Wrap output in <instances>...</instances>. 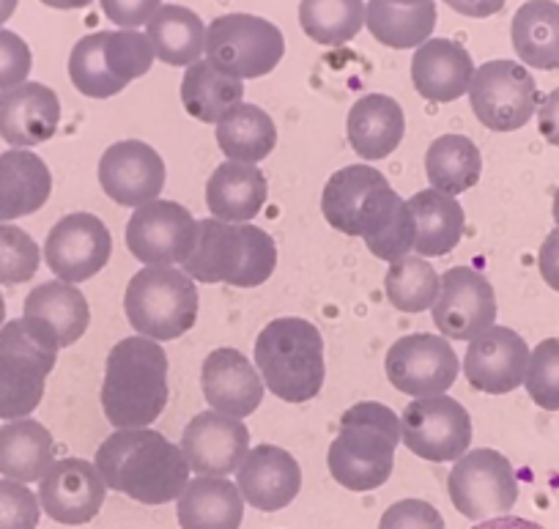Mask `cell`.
Listing matches in <instances>:
<instances>
[{
	"instance_id": "cell-4",
	"label": "cell",
	"mask_w": 559,
	"mask_h": 529,
	"mask_svg": "<svg viewBox=\"0 0 559 529\" xmlns=\"http://www.w3.org/2000/svg\"><path fill=\"white\" fill-rule=\"evenodd\" d=\"M401 445V418L376 401L354 403L330 447V474L348 491H373L392 474Z\"/></svg>"
},
{
	"instance_id": "cell-36",
	"label": "cell",
	"mask_w": 559,
	"mask_h": 529,
	"mask_svg": "<svg viewBox=\"0 0 559 529\" xmlns=\"http://www.w3.org/2000/svg\"><path fill=\"white\" fill-rule=\"evenodd\" d=\"M52 365L20 354L0 351V420H23L39 409L45 398V381Z\"/></svg>"
},
{
	"instance_id": "cell-39",
	"label": "cell",
	"mask_w": 559,
	"mask_h": 529,
	"mask_svg": "<svg viewBox=\"0 0 559 529\" xmlns=\"http://www.w3.org/2000/svg\"><path fill=\"white\" fill-rule=\"evenodd\" d=\"M299 25L319 45H346L362 31L365 3L362 0H302Z\"/></svg>"
},
{
	"instance_id": "cell-11",
	"label": "cell",
	"mask_w": 559,
	"mask_h": 529,
	"mask_svg": "<svg viewBox=\"0 0 559 529\" xmlns=\"http://www.w3.org/2000/svg\"><path fill=\"white\" fill-rule=\"evenodd\" d=\"M459 368L450 340L428 332L395 340L384 357L390 385L412 398L444 396L459 379Z\"/></svg>"
},
{
	"instance_id": "cell-31",
	"label": "cell",
	"mask_w": 559,
	"mask_h": 529,
	"mask_svg": "<svg viewBox=\"0 0 559 529\" xmlns=\"http://www.w3.org/2000/svg\"><path fill=\"white\" fill-rule=\"evenodd\" d=\"M513 50L521 63L543 72L559 69V3L530 0L513 14Z\"/></svg>"
},
{
	"instance_id": "cell-18",
	"label": "cell",
	"mask_w": 559,
	"mask_h": 529,
	"mask_svg": "<svg viewBox=\"0 0 559 529\" xmlns=\"http://www.w3.org/2000/svg\"><path fill=\"white\" fill-rule=\"evenodd\" d=\"M107 496V485L102 480L96 463L83 458H63L52 463L50 472L41 478L39 505L52 521L80 527L96 518Z\"/></svg>"
},
{
	"instance_id": "cell-27",
	"label": "cell",
	"mask_w": 559,
	"mask_h": 529,
	"mask_svg": "<svg viewBox=\"0 0 559 529\" xmlns=\"http://www.w3.org/2000/svg\"><path fill=\"white\" fill-rule=\"evenodd\" d=\"M181 529H239L245 496L225 478H195L179 494Z\"/></svg>"
},
{
	"instance_id": "cell-56",
	"label": "cell",
	"mask_w": 559,
	"mask_h": 529,
	"mask_svg": "<svg viewBox=\"0 0 559 529\" xmlns=\"http://www.w3.org/2000/svg\"><path fill=\"white\" fill-rule=\"evenodd\" d=\"M390 3H397V7H414V3H423V0H390Z\"/></svg>"
},
{
	"instance_id": "cell-45",
	"label": "cell",
	"mask_w": 559,
	"mask_h": 529,
	"mask_svg": "<svg viewBox=\"0 0 559 529\" xmlns=\"http://www.w3.org/2000/svg\"><path fill=\"white\" fill-rule=\"evenodd\" d=\"M41 505L28 485L0 480V529H36Z\"/></svg>"
},
{
	"instance_id": "cell-29",
	"label": "cell",
	"mask_w": 559,
	"mask_h": 529,
	"mask_svg": "<svg viewBox=\"0 0 559 529\" xmlns=\"http://www.w3.org/2000/svg\"><path fill=\"white\" fill-rule=\"evenodd\" d=\"M408 212L417 225V242L414 250L423 258H439L455 250L466 228L464 207L453 196H444L439 190H419L412 196Z\"/></svg>"
},
{
	"instance_id": "cell-52",
	"label": "cell",
	"mask_w": 559,
	"mask_h": 529,
	"mask_svg": "<svg viewBox=\"0 0 559 529\" xmlns=\"http://www.w3.org/2000/svg\"><path fill=\"white\" fill-rule=\"evenodd\" d=\"M475 529H543L540 524L526 521V518L519 516H497L488 518V521H480Z\"/></svg>"
},
{
	"instance_id": "cell-19",
	"label": "cell",
	"mask_w": 559,
	"mask_h": 529,
	"mask_svg": "<svg viewBox=\"0 0 559 529\" xmlns=\"http://www.w3.org/2000/svg\"><path fill=\"white\" fill-rule=\"evenodd\" d=\"M241 496L261 513H277L297 499L302 489V467L277 445H258L236 469Z\"/></svg>"
},
{
	"instance_id": "cell-34",
	"label": "cell",
	"mask_w": 559,
	"mask_h": 529,
	"mask_svg": "<svg viewBox=\"0 0 559 529\" xmlns=\"http://www.w3.org/2000/svg\"><path fill=\"white\" fill-rule=\"evenodd\" d=\"M181 102L192 118L203 124H219L230 107L245 102V85L230 78L212 61H195L181 80Z\"/></svg>"
},
{
	"instance_id": "cell-44",
	"label": "cell",
	"mask_w": 559,
	"mask_h": 529,
	"mask_svg": "<svg viewBox=\"0 0 559 529\" xmlns=\"http://www.w3.org/2000/svg\"><path fill=\"white\" fill-rule=\"evenodd\" d=\"M247 231V256L241 263L239 274L234 278V289H255V285L266 283L272 278L274 267H277V245L266 231L255 228V225L245 223Z\"/></svg>"
},
{
	"instance_id": "cell-42",
	"label": "cell",
	"mask_w": 559,
	"mask_h": 529,
	"mask_svg": "<svg viewBox=\"0 0 559 529\" xmlns=\"http://www.w3.org/2000/svg\"><path fill=\"white\" fill-rule=\"evenodd\" d=\"M39 245L23 228L0 223V283H28L39 272Z\"/></svg>"
},
{
	"instance_id": "cell-7",
	"label": "cell",
	"mask_w": 559,
	"mask_h": 529,
	"mask_svg": "<svg viewBox=\"0 0 559 529\" xmlns=\"http://www.w3.org/2000/svg\"><path fill=\"white\" fill-rule=\"evenodd\" d=\"M283 56V31L255 14H223L206 28V61L230 78H266L277 69Z\"/></svg>"
},
{
	"instance_id": "cell-38",
	"label": "cell",
	"mask_w": 559,
	"mask_h": 529,
	"mask_svg": "<svg viewBox=\"0 0 559 529\" xmlns=\"http://www.w3.org/2000/svg\"><path fill=\"white\" fill-rule=\"evenodd\" d=\"M384 294L390 305L401 313L431 310L442 294V278L426 258L403 256L386 269Z\"/></svg>"
},
{
	"instance_id": "cell-55",
	"label": "cell",
	"mask_w": 559,
	"mask_h": 529,
	"mask_svg": "<svg viewBox=\"0 0 559 529\" xmlns=\"http://www.w3.org/2000/svg\"><path fill=\"white\" fill-rule=\"evenodd\" d=\"M551 212H554V223H557V228H559V190L554 192V209H551Z\"/></svg>"
},
{
	"instance_id": "cell-16",
	"label": "cell",
	"mask_w": 559,
	"mask_h": 529,
	"mask_svg": "<svg viewBox=\"0 0 559 529\" xmlns=\"http://www.w3.org/2000/svg\"><path fill=\"white\" fill-rule=\"evenodd\" d=\"M530 345L510 327L486 329L469 340L464 357V376L475 390L488 396H508L524 385L530 368Z\"/></svg>"
},
{
	"instance_id": "cell-43",
	"label": "cell",
	"mask_w": 559,
	"mask_h": 529,
	"mask_svg": "<svg viewBox=\"0 0 559 529\" xmlns=\"http://www.w3.org/2000/svg\"><path fill=\"white\" fill-rule=\"evenodd\" d=\"M524 387L537 407L559 412V338H548L535 345Z\"/></svg>"
},
{
	"instance_id": "cell-22",
	"label": "cell",
	"mask_w": 559,
	"mask_h": 529,
	"mask_svg": "<svg viewBox=\"0 0 559 529\" xmlns=\"http://www.w3.org/2000/svg\"><path fill=\"white\" fill-rule=\"evenodd\" d=\"M475 61L469 52L450 39H428L419 45L412 61V83L431 102H455L469 94Z\"/></svg>"
},
{
	"instance_id": "cell-6",
	"label": "cell",
	"mask_w": 559,
	"mask_h": 529,
	"mask_svg": "<svg viewBox=\"0 0 559 529\" xmlns=\"http://www.w3.org/2000/svg\"><path fill=\"white\" fill-rule=\"evenodd\" d=\"M123 310L134 332L143 338H181L198 321L195 280L176 267L140 269L127 285Z\"/></svg>"
},
{
	"instance_id": "cell-54",
	"label": "cell",
	"mask_w": 559,
	"mask_h": 529,
	"mask_svg": "<svg viewBox=\"0 0 559 529\" xmlns=\"http://www.w3.org/2000/svg\"><path fill=\"white\" fill-rule=\"evenodd\" d=\"M20 0H0V25H7L9 17L17 12Z\"/></svg>"
},
{
	"instance_id": "cell-28",
	"label": "cell",
	"mask_w": 559,
	"mask_h": 529,
	"mask_svg": "<svg viewBox=\"0 0 559 529\" xmlns=\"http://www.w3.org/2000/svg\"><path fill=\"white\" fill-rule=\"evenodd\" d=\"M56 463V442L39 420H9L0 428V474L17 483H36Z\"/></svg>"
},
{
	"instance_id": "cell-24",
	"label": "cell",
	"mask_w": 559,
	"mask_h": 529,
	"mask_svg": "<svg viewBox=\"0 0 559 529\" xmlns=\"http://www.w3.org/2000/svg\"><path fill=\"white\" fill-rule=\"evenodd\" d=\"M52 192L50 167L28 149L0 154V223L39 212Z\"/></svg>"
},
{
	"instance_id": "cell-30",
	"label": "cell",
	"mask_w": 559,
	"mask_h": 529,
	"mask_svg": "<svg viewBox=\"0 0 559 529\" xmlns=\"http://www.w3.org/2000/svg\"><path fill=\"white\" fill-rule=\"evenodd\" d=\"M154 58L168 67H192L206 52V25L192 9L165 3L146 25Z\"/></svg>"
},
{
	"instance_id": "cell-37",
	"label": "cell",
	"mask_w": 559,
	"mask_h": 529,
	"mask_svg": "<svg viewBox=\"0 0 559 529\" xmlns=\"http://www.w3.org/2000/svg\"><path fill=\"white\" fill-rule=\"evenodd\" d=\"M426 173L433 190L455 198L480 181L483 156L464 134H442L428 149Z\"/></svg>"
},
{
	"instance_id": "cell-15",
	"label": "cell",
	"mask_w": 559,
	"mask_h": 529,
	"mask_svg": "<svg viewBox=\"0 0 559 529\" xmlns=\"http://www.w3.org/2000/svg\"><path fill=\"white\" fill-rule=\"evenodd\" d=\"M99 185L118 207H143L157 201L165 187V162L143 140L112 143L99 160Z\"/></svg>"
},
{
	"instance_id": "cell-47",
	"label": "cell",
	"mask_w": 559,
	"mask_h": 529,
	"mask_svg": "<svg viewBox=\"0 0 559 529\" xmlns=\"http://www.w3.org/2000/svg\"><path fill=\"white\" fill-rule=\"evenodd\" d=\"M379 529H444V518L428 502L401 499L381 516Z\"/></svg>"
},
{
	"instance_id": "cell-21",
	"label": "cell",
	"mask_w": 559,
	"mask_h": 529,
	"mask_svg": "<svg viewBox=\"0 0 559 529\" xmlns=\"http://www.w3.org/2000/svg\"><path fill=\"white\" fill-rule=\"evenodd\" d=\"M61 124V102L41 83H20L0 91V138L14 149L47 143Z\"/></svg>"
},
{
	"instance_id": "cell-14",
	"label": "cell",
	"mask_w": 559,
	"mask_h": 529,
	"mask_svg": "<svg viewBox=\"0 0 559 529\" xmlns=\"http://www.w3.org/2000/svg\"><path fill=\"white\" fill-rule=\"evenodd\" d=\"M431 313L444 338L469 343L497 321V296L480 272L469 267H453L442 274V294Z\"/></svg>"
},
{
	"instance_id": "cell-12",
	"label": "cell",
	"mask_w": 559,
	"mask_h": 529,
	"mask_svg": "<svg viewBox=\"0 0 559 529\" xmlns=\"http://www.w3.org/2000/svg\"><path fill=\"white\" fill-rule=\"evenodd\" d=\"M127 247L146 267H176L190 258L198 220L174 201H148L127 223Z\"/></svg>"
},
{
	"instance_id": "cell-10",
	"label": "cell",
	"mask_w": 559,
	"mask_h": 529,
	"mask_svg": "<svg viewBox=\"0 0 559 529\" xmlns=\"http://www.w3.org/2000/svg\"><path fill=\"white\" fill-rule=\"evenodd\" d=\"M401 442L426 461H459L472 445V418L455 398H414L401 414Z\"/></svg>"
},
{
	"instance_id": "cell-57",
	"label": "cell",
	"mask_w": 559,
	"mask_h": 529,
	"mask_svg": "<svg viewBox=\"0 0 559 529\" xmlns=\"http://www.w3.org/2000/svg\"><path fill=\"white\" fill-rule=\"evenodd\" d=\"M3 318H7V302H3V294H0V327H3Z\"/></svg>"
},
{
	"instance_id": "cell-48",
	"label": "cell",
	"mask_w": 559,
	"mask_h": 529,
	"mask_svg": "<svg viewBox=\"0 0 559 529\" xmlns=\"http://www.w3.org/2000/svg\"><path fill=\"white\" fill-rule=\"evenodd\" d=\"M99 3L105 17L121 31H138L140 25H148V20L163 7V0H99Z\"/></svg>"
},
{
	"instance_id": "cell-2",
	"label": "cell",
	"mask_w": 559,
	"mask_h": 529,
	"mask_svg": "<svg viewBox=\"0 0 559 529\" xmlns=\"http://www.w3.org/2000/svg\"><path fill=\"white\" fill-rule=\"evenodd\" d=\"M96 469L110 491L143 505L179 499L190 483V463L181 447L152 428H123L96 450Z\"/></svg>"
},
{
	"instance_id": "cell-33",
	"label": "cell",
	"mask_w": 559,
	"mask_h": 529,
	"mask_svg": "<svg viewBox=\"0 0 559 529\" xmlns=\"http://www.w3.org/2000/svg\"><path fill=\"white\" fill-rule=\"evenodd\" d=\"M25 316L45 321L56 332L61 349L78 343L91 324L88 299L83 291L74 289V283H63V280H50L31 291L25 299Z\"/></svg>"
},
{
	"instance_id": "cell-3",
	"label": "cell",
	"mask_w": 559,
	"mask_h": 529,
	"mask_svg": "<svg viewBox=\"0 0 559 529\" xmlns=\"http://www.w3.org/2000/svg\"><path fill=\"white\" fill-rule=\"evenodd\" d=\"M168 354L143 334L118 340L107 354L102 409L116 431L148 428L168 407Z\"/></svg>"
},
{
	"instance_id": "cell-5",
	"label": "cell",
	"mask_w": 559,
	"mask_h": 529,
	"mask_svg": "<svg viewBox=\"0 0 559 529\" xmlns=\"http://www.w3.org/2000/svg\"><path fill=\"white\" fill-rule=\"evenodd\" d=\"M255 365L280 401L308 403L326 379L324 338L305 318H274L255 340Z\"/></svg>"
},
{
	"instance_id": "cell-13",
	"label": "cell",
	"mask_w": 559,
	"mask_h": 529,
	"mask_svg": "<svg viewBox=\"0 0 559 529\" xmlns=\"http://www.w3.org/2000/svg\"><path fill=\"white\" fill-rule=\"evenodd\" d=\"M112 236L96 214L74 212L52 225L45 242V261L63 283H83L107 267Z\"/></svg>"
},
{
	"instance_id": "cell-26",
	"label": "cell",
	"mask_w": 559,
	"mask_h": 529,
	"mask_svg": "<svg viewBox=\"0 0 559 529\" xmlns=\"http://www.w3.org/2000/svg\"><path fill=\"white\" fill-rule=\"evenodd\" d=\"M348 143L362 160H384L401 145L406 118L401 105L386 94H368L348 113Z\"/></svg>"
},
{
	"instance_id": "cell-20",
	"label": "cell",
	"mask_w": 559,
	"mask_h": 529,
	"mask_svg": "<svg viewBox=\"0 0 559 529\" xmlns=\"http://www.w3.org/2000/svg\"><path fill=\"white\" fill-rule=\"evenodd\" d=\"M201 387L209 407L228 418H250L263 401L261 374L236 349H217L203 360Z\"/></svg>"
},
{
	"instance_id": "cell-53",
	"label": "cell",
	"mask_w": 559,
	"mask_h": 529,
	"mask_svg": "<svg viewBox=\"0 0 559 529\" xmlns=\"http://www.w3.org/2000/svg\"><path fill=\"white\" fill-rule=\"evenodd\" d=\"M45 7L50 9H61V12H69V9H85L91 7L94 0H41Z\"/></svg>"
},
{
	"instance_id": "cell-23",
	"label": "cell",
	"mask_w": 559,
	"mask_h": 529,
	"mask_svg": "<svg viewBox=\"0 0 559 529\" xmlns=\"http://www.w3.org/2000/svg\"><path fill=\"white\" fill-rule=\"evenodd\" d=\"M247 256L245 223L225 220H198V239L190 258L181 267L198 283H234Z\"/></svg>"
},
{
	"instance_id": "cell-51",
	"label": "cell",
	"mask_w": 559,
	"mask_h": 529,
	"mask_svg": "<svg viewBox=\"0 0 559 529\" xmlns=\"http://www.w3.org/2000/svg\"><path fill=\"white\" fill-rule=\"evenodd\" d=\"M453 12L464 14V17H493L504 9V0H444Z\"/></svg>"
},
{
	"instance_id": "cell-50",
	"label": "cell",
	"mask_w": 559,
	"mask_h": 529,
	"mask_svg": "<svg viewBox=\"0 0 559 529\" xmlns=\"http://www.w3.org/2000/svg\"><path fill=\"white\" fill-rule=\"evenodd\" d=\"M537 129L551 145H559V89L543 99L537 107Z\"/></svg>"
},
{
	"instance_id": "cell-46",
	"label": "cell",
	"mask_w": 559,
	"mask_h": 529,
	"mask_svg": "<svg viewBox=\"0 0 559 529\" xmlns=\"http://www.w3.org/2000/svg\"><path fill=\"white\" fill-rule=\"evenodd\" d=\"M34 67L31 47L14 31L0 28V91L25 83Z\"/></svg>"
},
{
	"instance_id": "cell-1",
	"label": "cell",
	"mask_w": 559,
	"mask_h": 529,
	"mask_svg": "<svg viewBox=\"0 0 559 529\" xmlns=\"http://www.w3.org/2000/svg\"><path fill=\"white\" fill-rule=\"evenodd\" d=\"M326 223L346 236H357L381 261L392 263L412 256L417 242L408 203L370 165H348L326 181L321 196Z\"/></svg>"
},
{
	"instance_id": "cell-25",
	"label": "cell",
	"mask_w": 559,
	"mask_h": 529,
	"mask_svg": "<svg viewBox=\"0 0 559 529\" xmlns=\"http://www.w3.org/2000/svg\"><path fill=\"white\" fill-rule=\"evenodd\" d=\"M269 196L266 176L250 162L228 160L209 176L206 207L225 223H250L258 218Z\"/></svg>"
},
{
	"instance_id": "cell-41",
	"label": "cell",
	"mask_w": 559,
	"mask_h": 529,
	"mask_svg": "<svg viewBox=\"0 0 559 529\" xmlns=\"http://www.w3.org/2000/svg\"><path fill=\"white\" fill-rule=\"evenodd\" d=\"M105 61L110 72L116 74L121 83H132V80L148 74L154 63L152 42L140 31H107L105 36Z\"/></svg>"
},
{
	"instance_id": "cell-35",
	"label": "cell",
	"mask_w": 559,
	"mask_h": 529,
	"mask_svg": "<svg viewBox=\"0 0 559 529\" xmlns=\"http://www.w3.org/2000/svg\"><path fill=\"white\" fill-rule=\"evenodd\" d=\"M217 145L228 160L258 165L277 145V129L269 113H263L258 105L241 102L219 118Z\"/></svg>"
},
{
	"instance_id": "cell-8",
	"label": "cell",
	"mask_w": 559,
	"mask_h": 529,
	"mask_svg": "<svg viewBox=\"0 0 559 529\" xmlns=\"http://www.w3.org/2000/svg\"><path fill=\"white\" fill-rule=\"evenodd\" d=\"M450 499L461 516L472 521L508 516L510 507L519 502V483L508 458L497 450L464 452L450 469L448 478Z\"/></svg>"
},
{
	"instance_id": "cell-49",
	"label": "cell",
	"mask_w": 559,
	"mask_h": 529,
	"mask_svg": "<svg viewBox=\"0 0 559 529\" xmlns=\"http://www.w3.org/2000/svg\"><path fill=\"white\" fill-rule=\"evenodd\" d=\"M537 263H540V274L548 283V289H554L559 294V228L546 236Z\"/></svg>"
},
{
	"instance_id": "cell-9",
	"label": "cell",
	"mask_w": 559,
	"mask_h": 529,
	"mask_svg": "<svg viewBox=\"0 0 559 529\" xmlns=\"http://www.w3.org/2000/svg\"><path fill=\"white\" fill-rule=\"evenodd\" d=\"M469 102L477 121L491 132H515L526 127L540 107L535 78L515 61H488L475 69Z\"/></svg>"
},
{
	"instance_id": "cell-40",
	"label": "cell",
	"mask_w": 559,
	"mask_h": 529,
	"mask_svg": "<svg viewBox=\"0 0 559 529\" xmlns=\"http://www.w3.org/2000/svg\"><path fill=\"white\" fill-rule=\"evenodd\" d=\"M105 36L107 31L85 36L74 45L72 56H69V78H72L74 89L91 99H110L127 89V83H121L107 67Z\"/></svg>"
},
{
	"instance_id": "cell-17",
	"label": "cell",
	"mask_w": 559,
	"mask_h": 529,
	"mask_svg": "<svg viewBox=\"0 0 559 529\" xmlns=\"http://www.w3.org/2000/svg\"><path fill=\"white\" fill-rule=\"evenodd\" d=\"M181 452L201 478H225L236 472L250 452V431L239 418L209 409L195 414L185 428Z\"/></svg>"
},
{
	"instance_id": "cell-32",
	"label": "cell",
	"mask_w": 559,
	"mask_h": 529,
	"mask_svg": "<svg viewBox=\"0 0 559 529\" xmlns=\"http://www.w3.org/2000/svg\"><path fill=\"white\" fill-rule=\"evenodd\" d=\"M437 3L423 0L414 7H397L390 0H368L365 7V25L381 45L392 50H412L426 45L437 28Z\"/></svg>"
}]
</instances>
